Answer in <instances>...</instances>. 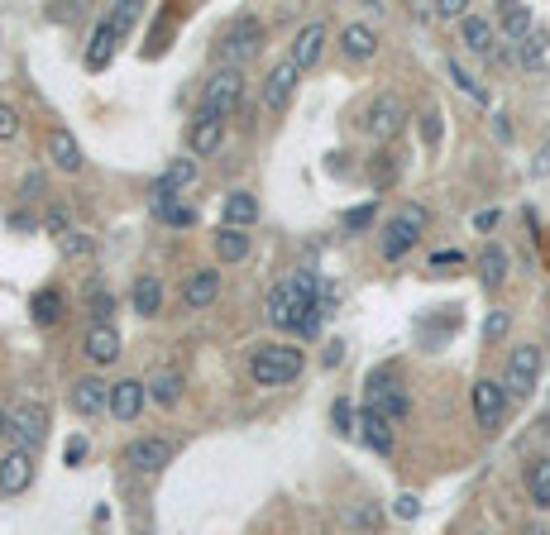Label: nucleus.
Returning a JSON list of instances; mask_svg holds the SVG:
<instances>
[{
	"mask_svg": "<svg viewBox=\"0 0 550 535\" xmlns=\"http://www.w3.org/2000/svg\"><path fill=\"white\" fill-rule=\"evenodd\" d=\"M302 368H307V354L297 344H259L249 354V378L259 387H287Z\"/></svg>",
	"mask_w": 550,
	"mask_h": 535,
	"instance_id": "f257e3e1",
	"label": "nucleus"
},
{
	"mask_svg": "<svg viewBox=\"0 0 550 535\" xmlns=\"http://www.w3.org/2000/svg\"><path fill=\"white\" fill-rule=\"evenodd\" d=\"M259 48H264V20H254V15H240V20H230L216 34L220 67H240L244 58H254Z\"/></svg>",
	"mask_w": 550,
	"mask_h": 535,
	"instance_id": "f03ea898",
	"label": "nucleus"
},
{
	"mask_svg": "<svg viewBox=\"0 0 550 535\" xmlns=\"http://www.w3.org/2000/svg\"><path fill=\"white\" fill-rule=\"evenodd\" d=\"M421 230H426V211L421 206H402V211L383 225V235H378V249H383V258L388 263H397L402 254H412V244L421 239Z\"/></svg>",
	"mask_w": 550,
	"mask_h": 535,
	"instance_id": "7ed1b4c3",
	"label": "nucleus"
},
{
	"mask_svg": "<svg viewBox=\"0 0 550 535\" xmlns=\"http://www.w3.org/2000/svg\"><path fill=\"white\" fill-rule=\"evenodd\" d=\"M240 96H244V77H240V67H220V72H211L206 77V86H201V115H230V110L240 106Z\"/></svg>",
	"mask_w": 550,
	"mask_h": 535,
	"instance_id": "20e7f679",
	"label": "nucleus"
},
{
	"mask_svg": "<svg viewBox=\"0 0 550 535\" xmlns=\"http://www.w3.org/2000/svg\"><path fill=\"white\" fill-rule=\"evenodd\" d=\"M402 125H407V106L397 101L393 91L374 96V101L364 106V115H359V129H364L369 139H393V134H402Z\"/></svg>",
	"mask_w": 550,
	"mask_h": 535,
	"instance_id": "39448f33",
	"label": "nucleus"
},
{
	"mask_svg": "<svg viewBox=\"0 0 550 535\" xmlns=\"http://www.w3.org/2000/svg\"><path fill=\"white\" fill-rule=\"evenodd\" d=\"M536 378H541V349H536V344H517V349L507 354V373H503L507 397H531V392H536Z\"/></svg>",
	"mask_w": 550,
	"mask_h": 535,
	"instance_id": "423d86ee",
	"label": "nucleus"
},
{
	"mask_svg": "<svg viewBox=\"0 0 550 535\" xmlns=\"http://www.w3.org/2000/svg\"><path fill=\"white\" fill-rule=\"evenodd\" d=\"M48 435V407L44 402H20V407L10 411V440H15V450H39Z\"/></svg>",
	"mask_w": 550,
	"mask_h": 535,
	"instance_id": "0eeeda50",
	"label": "nucleus"
},
{
	"mask_svg": "<svg viewBox=\"0 0 550 535\" xmlns=\"http://www.w3.org/2000/svg\"><path fill=\"white\" fill-rule=\"evenodd\" d=\"M297 63H278V67H268V77L259 82V106L268 110V115H278V110H287V101H292V91H297Z\"/></svg>",
	"mask_w": 550,
	"mask_h": 535,
	"instance_id": "6e6552de",
	"label": "nucleus"
},
{
	"mask_svg": "<svg viewBox=\"0 0 550 535\" xmlns=\"http://www.w3.org/2000/svg\"><path fill=\"white\" fill-rule=\"evenodd\" d=\"M197 182V158H173L168 172L149 187V206H168V201H182V192Z\"/></svg>",
	"mask_w": 550,
	"mask_h": 535,
	"instance_id": "1a4fd4ad",
	"label": "nucleus"
},
{
	"mask_svg": "<svg viewBox=\"0 0 550 535\" xmlns=\"http://www.w3.org/2000/svg\"><path fill=\"white\" fill-rule=\"evenodd\" d=\"M125 464L134 473H158L173 464V440H163V435H144V440H130L125 445Z\"/></svg>",
	"mask_w": 550,
	"mask_h": 535,
	"instance_id": "9d476101",
	"label": "nucleus"
},
{
	"mask_svg": "<svg viewBox=\"0 0 550 535\" xmlns=\"http://www.w3.org/2000/svg\"><path fill=\"white\" fill-rule=\"evenodd\" d=\"M369 407H374L378 416H388V421H402V416L412 411V402H407V392L397 387L393 373H369Z\"/></svg>",
	"mask_w": 550,
	"mask_h": 535,
	"instance_id": "9b49d317",
	"label": "nucleus"
},
{
	"mask_svg": "<svg viewBox=\"0 0 550 535\" xmlns=\"http://www.w3.org/2000/svg\"><path fill=\"white\" fill-rule=\"evenodd\" d=\"M34 483V454L29 450H5L0 454V497H20Z\"/></svg>",
	"mask_w": 550,
	"mask_h": 535,
	"instance_id": "f8f14e48",
	"label": "nucleus"
},
{
	"mask_svg": "<svg viewBox=\"0 0 550 535\" xmlns=\"http://www.w3.org/2000/svg\"><path fill=\"white\" fill-rule=\"evenodd\" d=\"M474 416H479V426L484 430H498L507 416V387L493 383V378H479L474 383Z\"/></svg>",
	"mask_w": 550,
	"mask_h": 535,
	"instance_id": "ddd939ff",
	"label": "nucleus"
},
{
	"mask_svg": "<svg viewBox=\"0 0 550 535\" xmlns=\"http://www.w3.org/2000/svg\"><path fill=\"white\" fill-rule=\"evenodd\" d=\"M326 39L330 29L321 20H311L297 29V43H292V53H287V63H297V72H307V67L321 63V53H326Z\"/></svg>",
	"mask_w": 550,
	"mask_h": 535,
	"instance_id": "4468645a",
	"label": "nucleus"
},
{
	"mask_svg": "<svg viewBox=\"0 0 550 535\" xmlns=\"http://www.w3.org/2000/svg\"><path fill=\"white\" fill-rule=\"evenodd\" d=\"M144 402H149V383H139V378L110 383V416H115V421H139Z\"/></svg>",
	"mask_w": 550,
	"mask_h": 535,
	"instance_id": "2eb2a0df",
	"label": "nucleus"
},
{
	"mask_svg": "<svg viewBox=\"0 0 550 535\" xmlns=\"http://www.w3.org/2000/svg\"><path fill=\"white\" fill-rule=\"evenodd\" d=\"M220 144H225V120L220 115H201L192 120V129H187V149H192V158H211V153H220Z\"/></svg>",
	"mask_w": 550,
	"mask_h": 535,
	"instance_id": "dca6fc26",
	"label": "nucleus"
},
{
	"mask_svg": "<svg viewBox=\"0 0 550 535\" xmlns=\"http://www.w3.org/2000/svg\"><path fill=\"white\" fill-rule=\"evenodd\" d=\"M182 301L192 311H206L211 301H220V268H192L182 282Z\"/></svg>",
	"mask_w": 550,
	"mask_h": 535,
	"instance_id": "f3484780",
	"label": "nucleus"
},
{
	"mask_svg": "<svg viewBox=\"0 0 550 535\" xmlns=\"http://www.w3.org/2000/svg\"><path fill=\"white\" fill-rule=\"evenodd\" d=\"M67 402L77 416H96V411H110V387L101 378H77L72 392H67Z\"/></svg>",
	"mask_w": 550,
	"mask_h": 535,
	"instance_id": "a211bd4d",
	"label": "nucleus"
},
{
	"mask_svg": "<svg viewBox=\"0 0 550 535\" xmlns=\"http://www.w3.org/2000/svg\"><path fill=\"white\" fill-rule=\"evenodd\" d=\"M340 53H345L350 63H369V58L378 53V34L369 29V24H359V20L345 24V29H340Z\"/></svg>",
	"mask_w": 550,
	"mask_h": 535,
	"instance_id": "6ab92c4d",
	"label": "nucleus"
},
{
	"mask_svg": "<svg viewBox=\"0 0 550 535\" xmlns=\"http://www.w3.org/2000/svg\"><path fill=\"white\" fill-rule=\"evenodd\" d=\"M359 440H364L374 454H393V421L378 416L374 407H364L359 411Z\"/></svg>",
	"mask_w": 550,
	"mask_h": 535,
	"instance_id": "aec40b11",
	"label": "nucleus"
},
{
	"mask_svg": "<svg viewBox=\"0 0 550 535\" xmlns=\"http://www.w3.org/2000/svg\"><path fill=\"white\" fill-rule=\"evenodd\" d=\"M460 39L469 53H479V58H493V43H498V24L484 20V15H469L460 24Z\"/></svg>",
	"mask_w": 550,
	"mask_h": 535,
	"instance_id": "412c9836",
	"label": "nucleus"
},
{
	"mask_svg": "<svg viewBox=\"0 0 550 535\" xmlns=\"http://www.w3.org/2000/svg\"><path fill=\"white\" fill-rule=\"evenodd\" d=\"M48 158H53L58 172H82V163H87V158H82V144H77L67 129H53V134H48Z\"/></svg>",
	"mask_w": 550,
	"mask_h": 535,
	"instance_id": "4be33fe9",
	"label": "nucleus"
},
{
	"mask_svg": "<svg viewBox=\"0 0 550 535\" xmlns=\"http://www.w3.org/2000/svg\"><path fill=\"white\" fill-rule=\"evenodd\" d=\"M82 354H87L91 364H115V359H120V335H115V325H91Z\"/></svg>",
	"mask_w": 550,
	"mask_h": 535,
	"instance_id": "5701e85b",
	"label": "nucleus"
},
{
	"mask_svg": "<svg viewBox=\"0 0 550 535\" xmlns=\"http://www.w3.org/2000/svg\"><path fill=\"white\" fill-rule=\"evenodd\" d=\"M220 220H225L230 230L254 225V220H259V196H254V192H230V196H225V206H220Z\"/></svg>",
	"mask_w": 550,
	"mask_h": 535,
	"instance_id": "b1692460",
	"label": "nucleus"
},
{
	"mask_svg": "<svg viewBox=\"0 0 550 535\" xmlns=\"http://www.w3.org/2000/svg\"><path fill=\"white\" fill-rule=\"evenodd\" d=\"M211 249H216L220 263H244L249 249H254V239L244 235V230H230V225H220L216 235H211Z\"/></svg>",
	"mask_w": 550,
	"mask_h": 535,
	"instance_id": "393cba45",
	"label": "nucleus"
},
{
	"mask_svg": "<svg viewBox=\"0 0 550 535\" xmlns=\"http://www.w3.org/2000/svg\"><path fill=\"white\" fill-rule=\"evenodd\" d=\"M82 301H87L91 321L96 325H110V316H115V292H110L101 278H87L82 282Z\"/></svg>",
	"mask_w": 550,
	"mask_h": 535,
	"instance_id": "a878e982",
	"label": "nucleus"
},
{
	"mask_svg": "<svg viewBox=\"0 0 550 535\" xmlns=\"http://www.w3.org/2000/svg\"><path fill=\"white\" fill-rule=\"evenodd\" d=\"M120 34H125V29H115L110 20L96 24V34H91V48H87V67H91V72H101V67L115 58V43H120Z\"/></svg>",
	"mask_w": 550,
	"mask_h": 535,
	"instance_id": "bb28decb",
	"label": "nucleus"
},
{
	"mask_svg": "<svg viewBox=\"0 0 550 535\" xmlns=\"http://www.w3.org/2000/svg\"><path fill=\"white\" fill-rule=\"evenodd\" d=\"M498 29H503L507 39H531V5H517V0H507L503 10H498Z\"/></svg>",
	"mask_w": 550,
	"mask_h": 535,
	"instance_id": "cd10ccee",
	"label": "nucleus"
},
{
	"mask_svg": "<svg viewBox=\"0 0 550 535\" xmlns=\"http://www.w3.org/2000/svg\"><path fill=\"white\" fill-rule=\"evenodd\" d=\"M264 311H268V325H273V330H292V325H297V311H292V297H287V282H278V287L268 292Z\"/></svg>",
	"mask_w": 550,
	"mask_h": 535,
	"instance_id": "c85d7f7f",
	"label": "nucleus"
},
{
	"mask_svg": "<svg viewBox=\"0 0 550 535\" xmlns=\"http://www.w3.org/2000/svg\"><path fill=\"white\" fill-rule=\"evenodd\" d=\"M134 311H139V316H158V311H163V282L154 278V273H144V278L134 282Z\"/></svg>",
	"mask_w": 550,
	"mask_h": 535,
	"instance_id": "c756f323",
	"label": "nucleus"
},
{
	"mask_svg": "<svg viewBox=\"0 0 550 535\" xmlns=\"http://www.w3.org/2000/svg\"><path fill=\"white\" fill-rule=\"evenodd\" d=\"M149 397H154L158 407H177V402H182V373H177V368L154 373V378H149Z\"/></svg>",
	"mask_w": 550,
	"mask_h": 535,
	"instance_id": "7c9ffc66",
	"label": "nucleus"
},
{
	"mask_svg": "<svg viewBox=\"0 0 550 535\" xmlns=\"http://www.w3.org/2000/svg\"><path fill=\"white\" fill-rule=\"evenodd\" d=\"M527 493H531L536 507H546V512H550V454L527 464Z\"/></svg>",
	"mask_w": 550,
	"mask_h": 535,
	"instance_id": "2f4dec72",
	"label": "nucleus"
},
{
	"mask_svg": "<svg viewBox=\"0 0 550 535\" xmlns=\"http://www.w3.org/2000/svg\"><path fill=\"white\" fill-rule=\"evenodd\" d=\"M479 278H484V287H498V282L507 278V249L503 244H488L484 254H479Z\"/></svg>",
	"mask_w": 550,
	"mask_h": 535,
	"instance_id": "473e14b6",
	"label": "nucleus"
},
{
	"mask_svg": "<svg viewBox=\"0 0 550 535\" xmlns=\"http://www.w3.org/2000/svg\"><path fill=\"white\" fill-rule=\"evenodd\" d=\"M63 292H53V287H44V292H39V297L29 301V311H34V321L39 325H58V316H63Z\"/></svg>",
	"mask_w": 550,
	"mask_h": 535,
	"instance_id": "72a5a7b5",
	"label": "nucleus"
},
{
	"mask_svg": "<svg viewBox=\"0 0 550 535\" xmlns=\"http://www.w3.org/2000/svg\"><path fill=\"white\" fill-rule=\"evenodd\" d=\"M340 521L354 526V531H374V526H378V507H374V502H354V507L340 512Z\"/></svg>",
	"mask_w": 550,
	"mask_h": 535,
	"instance_id": "f704fd0d",
	"label": "nucleus"
},
{
	"mask_svg": "<svg viewBox=\"0 0 550 535\" xmlns=\"http://www.w3.org/2000/svg\"><path fill=\"white\" fill-rule=\"evenodd\" d=\"M154 215H158V220H163V225H177V230L197 220V211H192L187 201H168V206H154Z\"/></svg>",
	"mask_w": 550,
	"mask_h": 535,
	"instance_id": "c9c22d12",
	"label": "nucleus"
},
{
	"mask_svg": "<svg viewBox=\"0 0 550 535\" xmlns=\"http://www.w3.org/2000/svg\"><path fill=\"white\" fill-rule=\"evenodd\" d=\"M20 110L10 106V101H0V144H15L20 139Z\"/></svg>",
	"mask_w": 550,
	"mask_h": 535,
	"instance_id": "e433bc0d",
	"label": "nucleus"
},
{
	"mask_svg": "<svg viewBox=\"0 0 550 535\" xmlns=\"http://www.w3.org/2000/svg\"><path fill=\"white\" fill-rule=\"evenodd\" d=\"M517 58H522V67H541V58H546V39H541V34L522 39L517 43Z\"/></svg>",
	"mask_w": 550,
	"mask_h": 535,
	"instance_id": "4c0bfd02",
	"label": "nucleus"
},
{
	"mask_svg": "<svg viewBox=\"0 0 550 535\" xmlns=\"http://www.w3.org/2000/svg\"><path fill=\"white\" fill-rule=\"evenodd\" d=\"M330 421H335L340 435H354V430H359V411H354L350 402H335V407H330Z\"/></svg>",
	"mask_w": 550,
	"mask_h": 535,
	"instance_id": "58836bf2",
	"label": "nucleus"
},
{
	"mask_svg": "<svg viewBox=\"0 0 550 535\" xmlns=\"http://www.w3.org/2000/svg\"><path fill=\"white\" fill-rule=\"evenodd\" d=\"M450 77H455V86H460L464 96H474L479 106H484V101H488V91H484V86H479V82H474V77H469V72H464L460 63H450Z\"/></svg>",
	"mask_w": 550,
	"mask_h": 535,
	"instance_id": "ea45409f",
	"label": "nucleus"
},
{
	"mask_svg": "<svg viewBox=\"0 0 550 535\" xmlns=\"http://www.w3.org/2000/svg\"><path fill=\"white\" fill-rule=\"evenodd\" d=\"M374 201H369V206H354V211H345V230H350V235H359V230H369V225H374Z\"/></svg>",
	"mask_w": 550,
	"mask_h": 535,
	"instance_id": "a19ab883",
	"label": "nucleus"
},
{
	"mask_svg": "<svg viewBox=\"0 0 550 535\" xmlns=\"http://www.w3.org/2000/svg\"><path fill=\"white\" fill-rule=\"evenodd\" d=\"M139 10H144L139 0H120V5L110 10V24H115V29H130V24L139 20Z\"/></svg>",
	"mask_w": 550,
	"mask_h": 535,
	"instance_id": "79ce46f5",
	"label": "nucleus"
},
{
	"mask_svg": "<svg viewBox=\"0 0 550 535\" xmlns=\"http://www.w3.org/2000/svg\"><path fill=\"white\" fill-rule=\"evenodd\" d=\"M58 244H63V254H67V258H82V254H91V239H87V235H77V230H67V235L58 239Z\"/></svg>",
	"mask_w": 550,
	"mask_h": 535,
	"instance_id": "37998d69",
	"label": "nucleus"
},
{
	"mask_svg": "<svg viewBox=\"0 0 550 535\" xmlns=\"http://www.w3.org/2000/svg\"><path fill=\"white\" fill-rule=\"evenodd\" d=\"M464 5H469V0H436V15L440 20H469V10H464Z\"/></svg>",
	"mask_w": 550,
	"mask_h": 535,
	"instance_id": "c03bdc74",
	"label": "nucleus"
},
{
	"mask_svg": "<svg viewBox=\"0 0 550 535\" xmlns=\"http://www.w3.org/2000/svg\"><path fill=\"white\" fill-rule=\"evenodd\" d=\"M507 325H512V316L507 311H493L484 321V340H498V335H507Z\"/></svg>",
	"mask_w": 550,
	"mask_h": 535,
	"instance_id": "a18cd8bd",
	"label": "nucleus"
},
{
	"mask_svg": "<svg viewBox=\"0 0 550 535\" xmlns=\"http://www.w3.org/2000/svg\"><path fill=\"white\" fill-rule=\"evenodd\" d=\"M20 196H24V201H29V196H44V172H24Z\"/></svg>",
	"mask_w": 550,
	"mask_h": 535,
	"instance_id": "49530a36",
	"label": "nucleus"
},
{
	"mask_svg": "<svg viewBox=\"0 0 550 535\" xmlns=\"http://www.w3.org/2000/svg\"><path fill=\"white\" fill-rule=\"evenodd\" d=\"M393 512L402 516V521H412V516L421 512V502H417V497H412V493H402V497H397V507H393Z\"/></svg>",
	"mask_w": 550,
	"mask_h": 535,
	"instance_id": "de8ad7c7",
	"label": "nucleus"
},
{
	"mask_svg": "<svg viewBox=\"0 0 550 535\" xmlns=\"http://www.w3.org/2000/svg\"><path fill=\"white\" fill-rule=\"evenodd\" d=\"M531 172H536V177H550V139H546V149L536 153V163H531Z\"/></svg>",
	"mask_w": 550,
	"mask_h": 535,
	"instance_id": "09e8293b",
	"label": "nucleus"
},
{
	"mask_svg": "<svg viewBox=\"0 0 550 535\" xmlns=\"http://www.w3.org/2000/svg\"><path fill=\"white\" fill-rule=\"evenodd\" d=\"M48 230L67 235V211H63V206H53V211H48Z\"/></svg>",
	"mask_w": 550,
	"mask_h": 535,
	"instance_id": "8fccbe9b",
	"label": "nucleus"
},
{
	"mask_svg": "<svg viewBox=\"0 0 550 535\" xmlns=\"http://www.w3.org/2000/svg\"><path fill=\"white\" fill-rule=\"evenodd\" d=\"M82 454H87V440H72L67 445V464H82Z\"/></svg>",
	"mask_w": 550,
	"mask_h": 535,
	"instance_id": "3c124183",
	"label": "nucleus"
},
{
	"mask_svg": "<svg viewBox=\"0 0 550 535\" xmlns=\"http://www.w3.org/2000/svg\"><path fill=\"white\" fill-rule=\"evenodd\" d=\"M326 364H330V368H335V364H345V344H340V340H335V344L326 349Z\"/></svg>",
	"mask_w": 550,
	"mask_h": 535,
	"instance_id": "603ef678",
	"label": "nucleus"
},
{
	"mask_svg": "<svg viewBox=\"0 0 550 535\" xmlns=\"http://www.w3.org/2000/svg\"><path fill=\"white\" fill-rule=\"evenodd\" d=\"M445 263H464V254H455V249H445V254L431 258V268H445Z\"/></svg>",
	"mask_w": 550,
	"mask_h": 535,
	"instance_id": "864d4df0",
	"label": "nucleus"
},
{
	"mask_svg": "<svg viewBox=\"0 0 550 535\" xmlns=\"http://www.w3.org/2000/svg\"><path fill=\"white\" fill-rule=\"evenodd\" d=\"M426 139H431V144H436V139H440V115H436V110L426 115Z\"/></svg>",
	"mask_w": 550,
	"mask_h": 535,
	"instance_id": "5fc2aeb1",
	"label": "nucleus"
},
{
	"mask_svg": "<svg viewBox=\"0 0 550 535\" xmlns=\"http://www.w3.org/2000/svg\"><path fill=\"white\" fill-rule=\"evenodd\" d=\"M474 225H479V230H493V225H498V211H479L474 215Z\"/></svg>",
	"mask_w": 550,
	"mask_h": 535,
	"instance_id": "6e6d98bb",
	"label": "nucleus"
},
{
	"mask_svg": "<svg viewBox=\"0 0 550 535\" xmlns=\"http://www.w3.org/2000/svg\"><path fill=\"white\" fill-rule=\"evenodd\" d=\"M0 435H10V411L0 407Z\"/></svg>",
	"mask_w": 550,
	"mask_h": 535,
	"instance_id": "4d7b16f0",
	"label": "nucleus"
},
{
	"mask_svg": "<svg viewBox=\"0 0 550 535\" xmlns=\"http://www.w3.org/2000/svg\"><path fill=\"white\" fill-rule=\"evenodd\" d=\"M527 535H550V531H546V526H531V531H527Z\"/></svg>",
	"mask_w": 550,
	"mask_h": 535,
	"instance_id": "13d9d810",
	"label": "nucleus"
}]
</instances>
